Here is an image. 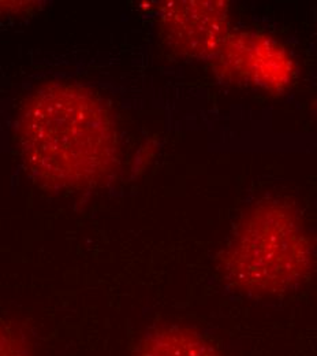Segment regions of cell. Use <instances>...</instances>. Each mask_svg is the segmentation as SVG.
<instances>
[{"instance_id":"5b68a950","label":"cell","mask_w":317,"mask_h":356,"mask_svg":"<svg viewBox=\"0 0 317 356\" xmlns=\"http://www.w3.org/2000/svg\"><path fill=\"white\" fill-rule=\"evenodd\" d=\"M135 356H225L196 329L164 325L152 329L139 341Z\"/></svg>"},{"instance_id":"3957f363","label":"cell","mask_w":317,"mask_h":356,"mask_svg":"<svg viewBox=\"0 0 317 356\" xmlns=\"http://www.w3.org/2000/svg\"><path fill=\"white\" fill-rule=\"evenodd\" d=\"M209 63L222 81L272 95L291 88L298 74L289 48L270 35L255 31L234 29Z\"/></svg>"},{"instance_id":"52a82bcc","label":"cell","mask_w":317,"mask_h":356,"mask_svg":"<svg viewBox=\"0 0 317 356\" xmlns=\"http://www.w3.org/2000/svg\"><path fill=\"white\" fill-rule=\"evenodd\" d=\"M315 107H316V114H317V102H316V104H315Z\"/></svg>"},{"instance_id":"6da1fadb","label":"cell","mask_w":317,"mask_h":356,"mask_svg":"<svg viewBox=\"0 0 317 356\" xmlns=\"http://www.w3.org/2000/svg\"><path fill=\"white\" fill-rule=\"evenodd\" d=\"M21 151L44 182L88 188L119 165V134L105 102L74 84H49L26 102L18 125Z\"/></svg>"},{"instance_id":"277c9868","label":"cell","mask_w":317,"mask_h":356,"mask_svg":"<svg viewBox=\"0 0 317 356\" xmlns=\"http://www.w3.org/2000/svg\"><path fill=\"white\" fill-rule=\"evenodd\" d=\"M160 28L175 52L211 62L234 31L231 7L223 0L167 3L160 7Z\"/></svg>"},{"instance_id":"7a4b0ae2","label":"cell","mask_w":317,"mask_h":356,"mask_svg":"<svg viewBox=\"0 0 317 356\" xmlns=\"http://www.w3.org/2000/svg\"><path fill=\"white\" fill-rule=\"evenodd\" d=\"M227 286L253 299H275L300 289L316 267V247L298 206L270 196L252 203L216 258Z\"/></svg>"},{"instance_id":"8992f818","label":"cell","mask_w":317,"mask_h":356,"mask_svg":"<svg viewBox=\"0 0 317 356\" xmlns=\"http://www.w3.org/2000/svg\"><path fill=\"white\" fill-rule=\"evenodd\" d=\"M0 356H29L24 341L3 323H0Z\"/></svg>"}]
</instances>
